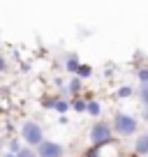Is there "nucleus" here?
<instances>
[{
  "label": "nucleus",
  "mask_w": 148,
  "mask_h": 157,
  "mask_svg": "<svg viewBox=\"0 0 148 157\" xmlns=\"http://www.w3.org/2000/svg\"><path fill=\"white\" fill-rule=\"evenodd\" d=\"M137 129H139V123L134 116H130L125 111L114 116V132L118 136H132V134H137Z\"/></svg>",
  "instance_id": "nucleus-1"
},
{
  "label": "nucleus",
  "mask_w": 148,
  "mask_h": 157,
  "mask_svg": "<svg viewBox=\"0 0 148 157\" xmlns=\"http://www.w3.org/2000/svg\"><path fill=\"white\" fill-rule=\"evenodd\" d=\"M21 139H23L30 148H35V146H40V143L44 141V129H42L40 123H35V120H25L23 127H21Z\"/></svg>",
  "instance_id": "nucleus-2"
},
{
  "label": "nucleus",
  "mask_w": 148,
  "mask_h": 157,
  "mask_svg": "<svg viewBox=\"0 0 148 157\" xmlns=\"http://www.w3.org/2000/svg\"><path fill=\"white\" fill-rule=\"evenodd\" d=\"M114 141V132H111V125L99 120L90 127V143L93 146H107V143Z\"/></svg>",
  "instance_id": "nucleus-3"
},
{
  "label": "nucleus",
  "mask_w": 148,
  "mask_h": 157,
  "mask_svg": "<svg viewBox=\"0 0 148 157\" xmlns=\"http://www.w3.org/2000/svg\"><path fill=\"white\" fill-rule=\"evenodd\" d=\"M63 146L56 141H42L37 146V157H63Z\"/></svg>",
  "instance_id": "nucleus-4"
},
{
  "label": "nucleus",
  "mask_w": 148,
  "mask_h": 157,
  "mask_svg": "<svg viewBox=\"0 0 148 157\" xmlns=\"http://www.w3.org/2000/svg\"><path fill=\"white\" fill-rule=\"evenodd\" d=\"M134 150L139 152V155H148V132L139 134L137 141H134Z\"/></svg>",
  "instance_id": "nucleus-5"
},
{
  "label": "nucleus",
  "mask_w": 148,
  "mask_h": 157,
  "mask_svg": "<svg viewBox=\"0 0 148 157\" xmlns=\"http://www.w3.org/2000/svg\"><path fill=\"white\" fill-rule=\"evenodd\" d=\"M79 65H81V60H79V56H76V53H69L67 58H65V69H67L69 74H76Z\"/></svg>",
  "instance_id": "nucleus-6"
},
{
  "label": "nucleus",
  "mask_w": 148,
  "mask_h": 157,
  "mask_svg": "<svg viewBox=\"0 0 148 157\" xmlns=\"http://www.w3.org/2000/svg\"><path fill=\"white\" fill-rule=\"evenodd\" d=\"M81 81H84V78H79L74 74V76L69 78V86H67V90H65V95H79L81 93Z\"/></svg>",
  "instance_id": "nucleus-7"
},
{
  "label": "nucleus",
  "mask_w": 148,
  "mask_h": 157,
  "mask_svg": "<svg viewBox=\"0 0 148 157\" xmlns=\"http://www.w3.org/2000/svg\"><path fill=\"white\" fill-rule=\"evenodd\" d=\"M76 76H79V78H90V76H93V67H90V65H84V63H81V65H79V69H76Z\"/></svg>",
  "instance_id": "nucleus-8"
},
{
  "label": "nucleus",
  "mask_w": 148,
  "mask_h": 157,
  "mask_svg": "<svg viewBox=\"0 0 148 157\" xmlns=\"http://www.w3.org/2000/svg\"><path fill=\"white\" fill-rule=\"evenodd\" d=\"M116 95H118L120 99H127V97H132V95H134V88H132V86H120Z\"/></svg>",
  "instance_id": "nucleus-9"
},
{
  "label": "nucleus",
  "mask_w": 148,
  "mask_h": 157,
  "mask_svg": "<svg viewBox=\"0 0 148 157\" xmlns=\"http://www.w3.org/2000/svg\"><path fill=\"white\" fill-rule=\"evenodd\" d=\"M56 111H58V113H65V111H67V109H69V102H67V99H63V97H58V99H56Z\"/></svg>",
  "instance_id": "nucleus-10"
},
{
  "label": "nucleus",
  "mask_w": 148,
  "mask_h": 157,
  "mask_svg": "<svg viewBox=\"0 0 148 157\" xmlns=\"http://www.w3.org/2000/svg\"><path fill=\"white\" fill-rule=\"evenodd\" d=\"M99 111H102L99 102H88V109H86V113H90V116H99Z\"/></svg>",
  "instance_id": "nucleus-11"
},
{
  "label": "nucleus",
  "mask_w": 148,
  "mask_h": 157,
  "mask_svg": "<svg viewBox=\"0 0 148 157\" xmlns=\"http://www.w3.org/2000/svg\"><path fill=\"white\" fill-rule=\"evenodd\" d=\"M139 99L148 106V83H141V88H139Z\"/></svg>",
  "instance_id": "nucleus-12"
},
{
  "label": "nucleus",
  "mask_w": 148,
  "mask_h": 157,
  "mask_svg": "<svg viewBox=\"0 0 148 157\" xmlns=\"http://www.w3.org/2000/svg\"><path fill=\"white\" fill-rule=\"evenodd\" d=\"M72 106L76 109V111H81V113H84L86 109H88V102H84V99H72Z\"/></svg>",
  "instance_id": "nucleus-13"
},
{
  "label": "nucleus",
  "mask_w": 148,
  "mask_h": 157,
  "mask_svg": "<svg viewBox=\"0 0 148 157\" xmlns=\"http://www.w3.org/2000/svg\"><path fill=\"white\" fill-rule=\"evenodd\" d=\"M16 157H37V152H35L33 148H21V150L16 152Z\"/></svg>",
  "instance_id": "nucleus-14"
},
{
  "label": "nucleus",
  "mask_w": 148,
  "mask_h": 157,
  "mask_svg": "<svg viewBox=\"0 0 148 157\" xmlns=\"http://www.w3.org/2000/svg\"><path fill=\"white\" fill-rule=\"evenodd\" d=\"M137 76H139V81H141V83H148V65H146V67H139Z\"/></svg>",
  "instance_id": "nucleus-15"
},
{
  "label": "nucleus",
  "mask_w": 148,
  "mask_h": 157,
  "mask_svg": "<svg viewBox=\"0 0 148 157\" xmlns=\"http://www.w3.org/2000/svg\"><path fill=\"white\" fill-rule=\"evenodd\" d=\"M21 146H19V139H12L10 141V152H19Z\"/></svg>",
  "instance_id": "nucleus-16"
},
{
  "label": "nucleus",
  "mask_w": 148,
  "mask_h": 157,
  "mask_svg": "<svg viewBox=\"0 0 148 157\" xmlns=\"http://www.w3.org/2000/svg\"><path fill=\"white\" fill-rule=\"evenodd\" d=\"M86 157H99V146H93V148H90V152H88Z\"/></svg>",
  "instance_id": "nucleus-17"
},
{
  "label": "nucleus",
  "mask_w": 148,
  "mask_h": 157,
  "mask_svg": "<svg viewBox=\"0 0 148 157\" xmlns=\"http://www.w3.org/2000/svg\"><path fill=\"white\" fill-rule=\"evenodd\" d=\"M2 72H7V60H5V56H0V74Z\"/></svg>",
  "instance_id": "nucleus-18"
},
{
  "label": "nucleus",
  "mask_w": 148,
  "mask_h": 157,
  "mask_svg": "<svg viewBox=\"0 0 148 157\" xmlns=\"http://www.w3.org/2000/svg\"><path fill=\"white\" fill-rule=\"evenodd\" d=\"M2 157H16V152H5Z\"/></svg>",
  "instance_id": "nucleus-19"
},
{
  "label": "nucleus",
  "mask_w": 148,
  "mask_h": 157,
  "mask_svg": "<svg viewBox=\"0 0 148 157\" xmlns=\"http://www.w3.org/2000/svg\"><path fill=\"white\" fill-rule=\"evenodd\" d=\"M143 120L148 123V106H146V111H143Z\"/></svg>",
  "instance_id": "nucleus-20"
},
{
  "label": "nucleus",
  "mask_w": 148,
  "mask_h": 157,
  "mask_svg": "<svg viewBox=\"0 0 148 157\" xmlns=\"http://www.w3.org/2000/svg\"><path fill=\"white\" fill-rule=\"evenodd\" d=\"M2 146H5V141H2V136H0V150H2Z\"/></svg>",
  "instance_id": "nucleus-21"
}]
</instances>
